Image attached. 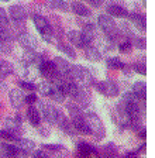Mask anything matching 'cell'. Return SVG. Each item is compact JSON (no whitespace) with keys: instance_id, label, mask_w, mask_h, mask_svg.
Here are the masks:
<instances>
[{"instance_id":"obj_5","label":"cell","mask_w":155,"mask_h":158,"mask_svg":"<svg viewBox=\"0 0 155 158\" xmlns=\"http://www.w3.org/2000/svg\"><path fill=\"white\" fill-rule=\"evenodd\" d=\"M38 69H40L41 75H43L44 78L48 79V82H54V81L59 76V73H58V71H56L55 65H54V62H51V61H45V59H44Z\"/></svg>"},{"instance_id":"obj_40","label":"cell","mask_w":155,"mask_h":158,"mask_svg":"<svg viewBox=\"0 0 155 158\" xmlns=\"http://www.w3.org/2000/svg\"><path fill=\"white\" fill-rule=\"evenodd\" d=\"M33 158H51V157H48L44 151H34Z\"/></svg>"},{"instance_id":"obj_38","label":"cell","mask_w":155,"mask_h":158,"mask_svg":"<svg viewBox=\"0 0 155 158\" xmlns=\"http://www.w3.org/2000/svg\"><path fill=\"white\" fill-rule=\"evenodd\" d=\"M37 100H38V98H37L35 93H30V95H27L26 98H24V102H26L27 105H34Z\"/></svg>"},{"instance_id":"obj_9","label":"cell","mask_w":155,"mask_h":158,"mask_svg":"<svg viewBox=\"0 0 155 158\" xmlns=\"http://www.w3.org/2000/svg\"><path fill=\"white\" fill-rule=\"evenodd\" d=\"M17 154H18V147L16 144H7V143L0 144V158H16Z\"/></svg>"},{"instance_id":"obj_29","label":"cell","mask_w":155,"mask_h":158,"mask_svg":"<svg viewBox=\"0 0 155 158\" xmlns=\"http://www.w3.org/2000/svg\"><path fill=\"white\" fill-rule=\"evenodd\" d=\"M103 155L106 158H114L116 157V145L113 143H109L103 147Z\"/></svg>"},{"instance_id":"obj_12","label":"cell","mask_w":155,"mask_h":158,"mask_svg":"<svg viewBox=\"0 0 155 158\" xmlns=\"http://www.w3.org/2000/svg\"><path fill=\"white\" fill-rule=\"evenodd\" d=\"M9 98H10V103L13 107L16 109H20L24 103V96L21 93L20 89H11L9 92Z\"/></svg>"},{"instance_id":"obj_13","label":"cell","mask_w":155,"mask_h":158,"mask_svg":"<svg viewBox=\"0 0 155 158\" xmlns=\"http://www.w3.org/2000/svg\"><path fill=\"white\" fill-rule=\"evenodd\" d=\"M72 124L76 131L82 133V134H90V128H89V126H88V123H86V120L83 118V116L72 118Z\"/></svg>"},{"instance_id":"obj_2","label":"cell","mask_w":155,"mask_h":158,"mask_svg":"<svg viewBox=\"0 0 155 158\" xmlns=\"http://www.w3.org/2000/svg\"><path fill=\"white\" fill-rule=\"evenodd\" d=\"M33 21H34V26H35V28L38 30V33L41 34V37H43L45 41H52V35H54V31H52V27H51V24L47 21L45 17L40 16V14H35V16L33 17Z\"/></svg>"},{"instance_id":"obj_20","label":"cell","mask_w":155,"mask_h":158,"mask_svg":"<svg viewBox=\"0 0 155 158\" xmlns=\"http://www.w3.org/2000/svg\"><path fill=\"white\" fill-rule=\"evenodd\" d=\"M71 9H72V11L75 14H78V16H82V17H88L90 16V10L88 6H85L83 3H80V2H73L72 6H71Z\"/></svg>"},{"instance_id":"obj_24","label":"cell","mask_w":155,"mask_h":158,"mask_svg":"<svg viewBox=\"0 0 155 158\" xmlns=\"http://www.w3.org/2000/svg\"><path fill=\"white\" fill-rule=\"evenodd\" d=\"M85 54H86V58L89 59V61H93V62H99V61H102V54H100L95 47H86Z\"/></svg>"},{"instance_id":"obj_6","label":"cell","mask_w":155,"mask_h":158,"mask_svg":"<svg viewBox=\"0 0 155 158\" xmlns=\"http://www.w3.org/2000/svg\"><path fill=\"white\" fill-rule=\"evenodd\" d=\"M97 89L100 93H103L104 96H109V98H114L119 95V86L113 81H103V82L97 83Z\"/></svg>"},{"instance_id":"obj_43","label":"cell","mask_w":155,"mask_h":158,"mask_svg":"<svg viewBox=\"0 0 155 158\" xmlns=\"http://www.w3.org/2000/svg\"><path fill=\"white\" fill-rule=\"evenodd\" d=\"M138 137H140V138H142V140H144V138L147 137V135H145V128H141V130H140Z\"/></svg>"},{"instance_id":"obj_7","label":"cell","mask_w":155,"mask_h":158,"mask_svg":"<svg viewBox=\"0 0 155 158\" xmlns=\"http://www.w3.org/2000/svg\"><path fill=\"white\" fill-rule=\"evenodd\" d=\"M41 110H43V116L47 122L51 123V124H56L58 116L61 114L59 110H56V109L51 105H43L41 106Z\"/></svg>"},{"instance_id":"obj_8","label":"cell","mask_w":155,"mask_h":158,"mask_svg":"<svg viewBox=\"0 0 155 158\" xmlns=\"http://www.w3.org/2000/svg\"><path fill=\"white\" fill-rule=\"evenodd\" d=\"M54 65H55L56 71H58V73L62 76H68L71 75V71H72V65L69 64V61H66V59L61 58V56H55V59H54Z\"/></svg>"},{"instance_id":"obj_35","label":"cell","mask_w":155,"mask_h":158,"mask_svg":"<svg viewBox=\"0 0 155 158\" xmlns=\"http://www.w3.org/2000/svg\"><path fill=\"white\" fill-rule=\"evenodd\" d=\"M134 45L138 49H145V47H147L145 38H142V37H135L134 38Z\"/></svg>"},{"instance_id":"obj_39","label":"cell","mask_w":155,"mask_h":158,"mask_svg":"<svg viewBox=\"0 0 155 158\" xmlns=\"http://www.w3.org/2000/svg\"><path fill=\"white\" fill-rule=\"evenodd\" d=\"M134 71L140 75H145L147 73V69H145V65L144 64H135L134 65Z\"/></svg>"},{"instance_id":"obj_4","label":"cell","mask_w":155,"mask_h":158,"mask_svg":"<svg viewBox=\"0 0 155 158\" xmlns=\"http://www.w3.org/2000/svg\"><path fill=\"white\" fill-rule=\"evenodd\" d=\"M97 21H99V26L102 27V30L107 34L109 38H112L113 41H114V40L119 37V33H117V30H116V24H114V21H113V19L110 16H107V14H102V16H99Z\"/></svg>"},{"instance_id":"obj_26","label":"cell","mask_w":155,"mask_h":158,"mask_svg":"<svg viewBox=\"0 0 155 158\" xmlns=\"http://www.w3.org/2000/svg\"><path fill=\"white\" fill-rule=\"evenodd\" d=\"M50 98H52L54 100H55V102H63V99H65V95H63V92H62V90H61V88H59V86L54 85V88H52V92H51Z\"/></svg>"},{"instance_id":"obj_37","label":"cell","mask_w":155,"mask_h":158,"mask_svg":"<svg viewBox=\"0 0 155 158\" xmlns=\"http://www.w3.org/2000/svg\"><path fill=\"white\" fill-rule=\"evenodd\" d=\"M0 24H3V26L9 24V17H7L6 10L2 9V7H0Z\"/></svg>"},{"instance_id":"obj_3","label":"cell","mask_w":155,"mask_h":158,"mask_svg":"<svg viewBox=\"0 0 155 158\" xmlns=\"http://www.w3.org/2000/svg\"><path fill=\"white\" fill-rule=\"evenodd\" d=\"M71 78L76 79L78 82H80V85L89 86L93 82V76L90 73V71L85 66L80 65H72V71H71Z\"/></svg>"},{"instance_id":"obj_14","label":"cell","mask_w":155,"mask_h":158,"mask_svg":"<svg viewBox=\"0 0 155 158\" xmlns=\"http://www.w3.org/2000/svg\"><path fill=\"white\" fill-rule=\"evenodd\" d=\"M20 124L21 123H20V118L18 117H9L4 120V127H6V130L16 135L20 133V128H21Z\"/></svg>"},{"instance_id":"obj_34","label":"cell","mask_w":155,"mask_h":158,"mask_svg":"<svg viewBox=\"0 0 155 158\" xmlns=\"http://www.w3.org/2000/svg\"><path fill=\"white\" fill-rule=\"evenodd\" d=\"M131 48H133V44L130 41H124V43H121L119 45V51L123 54H128L131 51Z\"/></svg>"},{"instance_id":"obj_45","label":"cell","mask_w":155,"mask_h":158,"mask_svg":"<svg viewBox=\"0 0 155 158\" xmlns=\"http://www.w3.org/2000/svg\"><path fill=\"white\" fill-rule=\"evenodd\" d=\"M3 2H10V0H3Z\"/></svg>"},{"instance_id":"obj_28","label":"cell","mask_w":155,"mask_h":158,"mask_svg":"<svg viewBox=\"0 0 155 158\" xmlns=\"http://www.w3.org/2000/svg\"><path fill=\"white\" fill-rule=\"evenodd\" d=\"M11 72H13V66H11V64H9L7 61H2V62H0V76L3 78V76L10 75Z\"/></svg>"},{"instance_id":"obj_32","label":"cell","mask_w":155,"mask_h":158,"mask_svg":"<svg viewBox=\"0 0 155 158\" xmlns=\"http://www.w3.org/2000/svg\"><path fill=\"white\" fill-rule=\"evenodd\" d=\"M50 4L56 10H62V11H66L69 9V6L66 4L65 0H50Z\"/></svg>"},{"instance_id":"obj_25","label":"cell","mask_w":155,"mask_h":158,"mask_svg":"<svg viewBox=\"0 0 155 158\" xmlns=\"http://www.w3.org/2000/svg\"><path fill=\"white\" fill-rule=\"evenodd\" d=\"M56 47H58V49H59V51H62V52L65 54L66 56H69L71 59H75L76 58L75 49H73L71 45H68V44H58Z\"/></svg>"},{"instance_id":"obj_36","label":"cell","mask_w":155,"mask_h":158,"mask_svg":"<svg viewBox=\"0 0 155 158\" xmlns=\"http://www.w3.org/2000/svg\"><path fill=\"white\" fill-rule=\"evenodd\" d=\"M18 85H20V88L24 89V90H35V85L31 82H27V81H20Z\"/></svg>"},{"instance_id":"obj_16","label":"cell","mask_w":155,"mask_h":158,"mask_svg":"<svg viewBox=\"0 0 155 158\" xmlns=\"http://www.w3.org/2000/svg\"><path fill=\"white\" fill-rule=\"evenodd\" d=\"M14 144L18 147V150L20 151H24V152H33L34 150H35V144H34V141H31V140H28V138H17V141L14 143Z\"/></svg>"},{"instance_id":"obj_42","label":"cell","mask_w":155,"mask_h":158,"mask_svg":"<svg viewBox=\"0 0 155 158\" xmlns=\"http://www.w3.org/2000/svg\"><path fill=\"white\" fill-rule=\"evenodd\" d=\"M137 154H138V152H135V151H133V152H127V154L124 155V158H137Z\"/></svg>"},{"instance_id":"obj_10","label":"cell","mask_w":155,"mask_h":158,"mask_svg":"<svg viewBox=\"0 0 155 158\" xmlns=\"http://www.w3.org/2000/svg\"><path fill=\"white\" fill-rule=\"evenodd\" d=\"M17 40H18V43L21 44V47L26 49H35L37 48V40L28 33L18 34Z\"/></svg>"},{"instance_id":"obj_27","label":"cell","mask_w":155,"mask_h":158,"mask_svg":"<svg viewBox=\"0 0 155 158\" xmlns=\"http://www.w3.org/2000/svg\"><path fill=\"white\" fill-rule=\"evenodd\" d=\"M107 66H109V68H113V69H124L125 68L124 62H123L121 59L116 58V56L107 59Z\"/></svg>"},{"instance_id":"obj_22","label":"cell","mask_w":155,"mask_h":158,"mask_svg":"<svg viewBox=\"0 0 155 158\" xmlns=\"http://www.w3.org/2000/svg\"><path fill=\"white\" fill-rule=\"evenodd\" d=\"M145 90H147V86H145V82L142 81H138L133 85V93H134L140 100H144L145 102Z\"/></svg>"},{"instance_id":"obj_19","label":"cell","mask_w":155,"mask_h":158,"mask_svg":"<svg viewBox=\"0 0 155 158\" xmlns=\"http://www.w3.org/2000/svg\"><path fill=\"white\" fill-rule=\"evenodd\" d=\"M107 13H109L110 16L120 17V19H124V17L128 16V11H127L124 7L119 6V4H110V6H107Z\"/></svg>"},{"instance_id":"obj_33","label":"cell","mask_w":155,"mask_h":158,"mask_svg":"<svg viewBox=\"0 0 155 158\" xmlns=\"http://www.w3.org/2000/svg\"><path fill=\"white\" fill-rule=\"evenodd\" d=\"M44 150L47 151H52V152H62V154H66V150L63 148V145H55V144H44L43 145Z\"/></svg>"},{"instance_id":"obj_11","label":"cell","mask_w":155,"mask_h":158,"mask_svg":"<svg viewBox=\"0 0 155 158\" xmlns=\"http://www.w3.org/2000/svg\"><path fill=\"white\" fill-rule=\"evenodd\" d=\"M9 11H10V17L14 20V21H23V20H26V17H27L26 7L20 6V4L11 6L10 9H9Z\"/></svg>"},{"instance_id":"obj_1","label":"cell","mask_w":155,"mask_h":158,"mask_svg":"<svg viewBox=\"0 0 155 158\" xmlns=\"http://www.w3.org/2000/svg\"><path fill=\"white\" fill-rule=\"evenodd\" d=\"M83 118H85L88 126H89L90 134H93L97 140L104 137V134H106L104 127H103L102 120L97 117V114H95V113H86V114L83 116Z\"/></svg>"},{"instance_id":"obj_23","label":"cell","mask_w":155,"mask_h":158,"mask_svg":"<svg viewBox=\"0 0 155 158\" xmlns=\"http://www.w3.org/2000/svg\"><path fill=\"white\" fill-rule=\"evenodd\" d=\"M127 17H130V20H131L133 23H134V26L137 27L138 30H141V31H145V17L142 16V14L134 13V14H128Z\"/></svg>"},{"instance_id":"obj_21","label":"cell","mask_w":155,"mask_h":158,"mask_svg":"<svg viewBox=\"0 0 155 158\" xmlns=\"http://www.w3.org/2000/svg\"><path fill=\"white\" fill-rule=\"evenodd\" d=\"M27 117H28V120H30V123L33 126H40L41 114L34 106H30V107H28V110H27Z\"/></svg>"},{"instance_id":"obj_31","label":"cell","mask_w":155,"mask_h":158,"mask_svg":"<svg viewBox=\"0 0 155 158\" xmlns=\"http://www.w3.org/2000/svg\"><path fill=\"white\" fill-rule=\"evenodd\" d=\"M0 138H2V140H4V141L16 143L17 138H18V135L13 134V133H10V131H7V130H2V131H0Z\"/></svg>"},{"instance_id":"obj_41","label":"cell","mask_w":155,"mask_h":158,"mask_svg":"<svg viewBox=\"0 0 155 158\" xmlns=\"http://www.w3.org/2000/svg\"><path fill=\"white\" fill-rule=\"evenodd\" d=\"M88 2H89L93 7H100L103 4V2H104V0H88Z\"/></svg>"},{"instance_id":"obj_18","label":"cell","mask_w":155,"mask_h":158,"mask_svg":"<svg viewBox=\"0 0 155 158\" xmlns=\"http://www.w3.org/2000/svg\"><path fill=\"white\" fill-rule=\"evenodd\" d=\"M93 152H95V150H93V147L90 144H88V143H85V141L78 143V147H76V154H78V157L88 158L90 154H93Z\"/></svg>"},{"instance_id":"obj_17","label":"cell","mask_w":155,"mask_h":158,"mask_svg":"<svg viewBox=\"0 0 155 158\" xmlns=\"http://www.w3.org/2000/svg\"><path fill=\"white\" fill-rule=\"evenodd\" d=\"M68 38H69L71 44L75 47H78V48H86V44L83 43L82 40V35H80V31H76V30H72V31H69L68 33Z\"/></svg>"},{"instance_id":"obj_15","label":"cell","mask_w":155,"mask_h":158,"mask_svg":"<svg viewBox=\"0 0 155 158\" xmlns=\"http://www.w3.org/2000/svg\"><path fill=\"white\" fill-rule=\"evenodd\" d=\"M95 34H96L95 33V26H93V24H85L83 30L80 31V35H82V40H83V43L86 44V47L93 41Z\"/></svg>"},{"instance_id":"obj_30","label":"cell","mask_w":155,"mask_h":158,"mask_svg":"<svg viewBox=\"0 0 155 158\" xmlns=\"http://www.w3.org/2000/svg\"><path fill=\"white\" fill-rule=\"evenodd\" d=\"M52 88H54V83H51V82H43L40 86H38L40 93L44 96H50L51 92H52Z\"/></svg>"},{"instance_id":"obj_44","label":"cell","mask_w":155,"mask_h":158,"mask_svg":"<svg viewBox=\"0 0 155 158\" xmlns=\"http://www.w3.org/2000/svg\"><path fill=\"white\" fill-rule=\"evenodd\" d=\"M145 147H147V145H145L144 143H142V144L140 145V148H138V150H137L135 152H145Z\"/></svg>"}]
</instances>
